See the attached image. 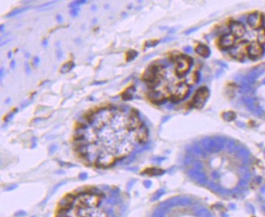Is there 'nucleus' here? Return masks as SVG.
<instances>
[{"mask_svg": "<svg viewBox=\"0 0 265 217\" xmlns=\"http://www.w3.org/2000/svg\"><path fill=\"white\" fill-rule=\"evenodd\" d=\"M196 52L198 53L199 55L204 58H207L210 55V49L209 48L204 44H199L196 47Z\"/></svg>", "mask_w": 265, "mask_h": 217, "instance_id": "obj_11", "label": "nucleus"}, {"mask_svg": "<svg viewBox=\"0 0 265 217\" xmlns=\"http://www.w3.org/2000/svg\"><path fill=\"white\" fill-rule=\"evenodd\" d=\"M17 111H18L17 108H15V109H14V111L11 112V113H9L7 115V117H5V121H7H7H9V120L11 119V117H13V115L15 114V113H16Z\"/></svg>", "mask_w": 265, "mask_h": 217, "instance_id": "obj_21", "label": "nucleus"}, {"mask_svg": "<svg viewBox=\"0 0 265 217\" xmlns=\"http://www.w3.org/2000/svg\"><path fill=\"white\" fill-rule=\"evenodd\" d=\"M190 92V86L187 84V82L180 83L178 84L175 89L171 92V95L169 100L172 102H178L183 100L187 97L188 93Z\"/></svg>", "mask_w": 265, "mask_h": 217, "instance_id": "obj_5", "label": "nucleus"}, {"mask_svg": "<svg viewBox=\"0 0 265 217\" xmlns=\"http://www.w3.org/2000/svg\"><path fill=\"white\" fill-rule=\"evenodd\" d=\"M79 10H80V9L77 8V7H75V8H72L71 10V11H70V14H71V16H73V17H76V16H78Z\"/></svg>", "mask_w": 265, "mask_h": 217, "instance_id": "obj_20", "label": "nucleus"}, {"mask_svg": "<svg viewBox=\"0 0 265 217\" xmlns=\"http://www.w3.org/2000/svg\"><path fill=\"white\" fill-rule=\"evenodd\" d=\"M113 195L106 187L88 186L62 198L55 217H114Z\"/></svg>", "mask_w": 265, "mask_h": 217, "instance_id": "obj_1", "label": "nucleus"}, {"mask_svg": "<svg viewBox=\"0 0 265 217\" xmlns=\"http://www.w3.org/2000/svg\"><path fill=\"white\" fill-rule=\"evenodd\" d=\"M25 71H26L27 74H30V72H31V68L27 62H25Z\"/></svg>", "mask_w": 265, "mask_h": 217, "instance_id": "obj_22", "label": "nucleus"}, {"mask_svg": "<svg viewBox=\"0 0 265 217\" xmlns=\"http://www.w3.org/2000/svg\"><path fill=\"white\" fill-rule=\"evenodd\" d=\"M11 52H9V53H8V57H9V58H11Z\"/></svg>", "mask_w": 265, "mask_h": 217, "instance_id": "obj_30", "label": "nucleus"}, {"mask_svg": "<svg viewBox=\"0 0 265 217\" xmlns=\"http://www.w3.org/2000/svg\"><path fill=\"white\" fill-rule=\"evenodd\" d=\"M3 28H4V25H1V31H3Z\"/></svg>", "mask_w": 265, "mask_h": 217, "instance_id": "obj_29", "label": "nucleus"}, {"mask_svg": "<svg viewBox=\"0 0 265 217\" xmlns=\"http://www.w3.org/2000/svg\"><path fill=\"white\" fill-rule=\"evenodd\" d=\"M171 59L175 65V73L178 77H181L187 74L193 63V59L192 57L183 53H178L171 56Z\"/></svg>", "mask_w": 265, "mask_h": 217, "instance_id": "obj_2", "label": "nucleus"}, {"mask_svg": "<svg viewBox=\"0 0 265 217\" xmlns=\"http://www.w3.org/2000/svg\"><path fill=\"white\" fill-rule=\"evenodd\" d=\"M250 42L247 41H239L235 43L234 46L230 49V54L234 59L242 61L247 56L248 45Z\"/></svg>", "mask_w": 265, "mask_h": 217, "instance_id": "obj_6", "label": "nucleus"}, {"mask_svg": "<svg viewBox=\"0 0 265 217\" xmlns=\"http://www.w3.org/2000/svg\"><path fill=\"white\" fill-rule=\"evenodd\" d=\"M258 42L263 45L265 43V29H261L258 34Z\"/></svg>", "mask_w": 265, "mask_h": 217, "instance_id": "obj_16", "label": "nucleus"}, {"mask_svg": "<svg viewBox=\"0 0 265 217\" xmlns=\"http://www.w3.org/2000/svg\"><path fill=\"white\" fill-rule=\"evenodd\" d=\"M43 45H45V46H46L47 45V41L45 40L44 41H43Z\"/></svg>", "mask_w": 265, "mask_h": 217, "instance_id": "obj_28", "label": "nucleus"}, {"mask_svg": "<svg viewBox=\"0 0 265 217\" xmlns=\"http://www.w3.org/2000/svg\"><path fill=\"white\" fill-rule=\"evenodd\" d=\"M148 173L150 175H160L161 173H163V171L160 169H157V168H150L148 169Z\"/></svg>", "mask_w": 265, "mask_h": 217, "instance_id": "obj_18", "label": "nucleus"}, {"mask_svg": "<svg viewBox=\"0 0 265 217\" xmlns=\"http://www.w3.org/2000/svg\"><path fill=\"white\" fill-rule=\"evenodd\" d=\"M230 29L231 34L235 37H241L246 34V28L243 23L241 22H232L230 25Z\"/></svg>", "mask_w": 265, "mask_h": 217, "instance_id": "obj_10", "label": "nucleus"}, {"mask_svg": "<svg viewBox=\"0 0 265 217\" xmlns=\"http://www.w3.org/2000/svg\"><path fill=\"white\" fill-rule=\"evenodd\" d=\"M247 24L252 29H261L263 25V16L259 12L251 14L247 18Z\"/></svg>", "mask_w": 265, "mask_h": 217, "instance_id": "obj_8", "label": "nucleus"}, {"mask_svg": "<svg viewBox=\"0 0 265 217\" xmlns=\"http://www.w3.org/2000/svg\"><path fill=\"white\" fill-rule=\"evenodd\" d=\"M11 67H12V68H15V67H16V62H15V61H11Z\"/></svg>", "mask_w": 265, "mask_h": 217, "instance_id": "obj_26", "label": "nucleus"}, {"mask_svg": "<svg viewBox=\"0 0 265 217\" xmlns=\"http://www.w3.org/2000/svg\"><path fill=\"white\" fill-rule=\"evenodd\" d=\"M75 66H76V64H75V62L73 61H69V62H66V63L62 65V67L60 68V73H68L69 71H71L75 67Z\"/></svg>", "mask_w": 265, "mask_h": 217, "instance_id": "obj_12", "label": "nucleus"}, {"mask_svg": "<svg viewBox=\"0 0 265 217\" xmlns=\"http://www.w3.org/2000/svg\"><path fill=\"white\" fill-rule=\"evenodd\" d=\"M135 92V89L134 87H130L128 89L124 92V93L122 94V97L124 101H128L131 100L132 98V96H133V93Z\"/></svg>", "mask_w": 265, "mask_h": 217, "instance_id": "obj_14", "label": "nucleus"}, {"mask_svg": "<svg viewBox=\"0 0 265 217\" xmlns=\"http://www.w3.org/2000/svg\"><path fill=\"white\" fill-rule=\"evenodd\" d=\"M199 79H200V75H199L198 71H195L194 72H192L190 75V77L188 78V81L187 82V84L189 85V86H192V85H195L196 83L199 81Z\"/></svg>", "mask_w": 265, "mask_h": 217, "instance_id": "obj_13", "label": "nucleus"}, {"mask_svg": "<svg viewBox=\"0 0 265 217\" xmlns=\"http://www.w3.org/2000/svg\"><path fill=\"white\" fill-rule=\"evenodd\" d=\"M85 2H86V1H76V2H73L72 3H71V4H70V7L75 8V7H76L77 6H79V5L85 4Z\"/></svg>", "mask_w": 265, "mask_h": 217, "instance_id": "obj_19", "label": "nucleus"}, {"mask_svg": "<svg viewBox=\"0 0 265 217\" xmlns=\"http://www.w3.org/2000/svg\"><path fill=\"white\" fill-rule=\"evenodd\" d=\"M263 53V45L258 41H253L249 43L247 49V56L251 60H256L262 57Z\"/></svg>", "mask_w": 265, "mask_h": 217, "instance_id": "obj_7", "label": "nucleus"}, {"mask_svg": "<svg viewBox=\"0 0 265 217\" xmlns=\"http://www.w3.org/2000/svg\"><path fill=\"white\" fill-rule=\"evenodd\" d=\"M28 9H29V7H26V8H21V9H16V10H14V11H12L11 12H10V13L7 15V17H11V16H16V15L21 13V12H23V11H27Z\"/></svg>", "mask_w": 265, "mask_h": 217, "instance_id": "obj_17", "label": "nucleus"}, {"mask_svg": "<svg viewBox=\"0 0 265 217\" xmlns=\"http://www.w3.org/2000/svg\"><path fill=\"white\" fill-rule=\"evenodd\" d=\"M208 97H209V91L206 87L199 88L192 97L191 105L196 108H201L204 105Z\"/></svg>", "mask_w": 265, "mask_h": 217, "instance_id": "obj_4", "label": "nucleus"}, {"mask_svg": "<svg viewBox=\"0 0 265 217\" xmlns=\"http://www.w3.org/2000/svg\"><path fill=\"white\" fill-rule=\"evenodd\" d=\"M3 71H4L3 68H1V78H2V76H3Z\"/></svg>", "mask_w": 265, "mask_h": 217, "instance_id": "obj_27", "label": "nucleus"}, {"mask_svg": "<svg viewBox=\"0 0 265 217\" xmlns=\"http://www.w3.org/2000/svg\"><path fill=\"white\" fill-rule=\"evenodd\" d=\"M39 61H40V59H39V58H38V57H35V58H34V67H37V66L39 64Z\"/></svg>", "mask_w": 265, "mask_h": 217, "instance_id": "obj_23", "label": "nucleus"}, {"mask_svg": "<svg viewBox=\"0 0 265 217\" xmlns=\"http://www.w3.org/2000/svg\"><path fill=\"white\" fill-rule=\"evenodd\" d=\"M56 19H57V20H58V23H62V17L60 16V15H58V16H56Z\"/></svg>", "mask_w": 265, "mask_h": 217, "instance_id": "obj_25", "label": "nucleus"}, {"mask_svg": "<svg viewBox=\"0 0 265 217\" xmlns=\"http://www.w3.org/2000/svg\"><path fill=\"white\" fill-rule=\"evenodd\" d=\"M57 54H58V58L60 59V58L62 57V51L60 49H58V52H57Z\"/></svg>", "mask_w": 265, "mask_h": 217, "instance_id": "obj_24", "label": "nucleus"}, {"mask_svg": "<svg viewBox=\"0 0 265 217\" xmlns=\"http://www.w3.org/2000/svg\"><path fill=\"white\" fill-rule=\"evenodd\" d=\"M236 42V37L233 34H225L218 41L219 47L222 49H232Z\"/></svg>", "mask_w": 265, "mask_h": 217, "instance_id": "obj_9", "label": "nucleus"}, {"mask_svg": "<svg viewBox=\"0 0 265 217\" xmlns=\"http://www.w3.org/2000/svg\"><path fill=\"white\" fill-rule=\"evenodd\" d=\"M163 217H199L194 211L186 206L173 207Z\"/></svg>", "mask_w": 265, "mask_h": 217, "instance_id": "obj_3", "label": "nucleus"}, {"mask_svg": "<svg viewBox=\"0 0 265 217\" xmlns=\"http://www.w3.org/2000/svg\"><path fill=\"white\" fill-rule=\"evenodd\" d=\"M137 54H138L137 51L134 50V49H131V50H129L127 53L126 59H127V61H128V62H130V61H132V60H133L134 58H136V56H137Z\"/></svg>", "mask_w": 265, "mask_h": 217, "instance_id": "obj_15", "label": "nucleus"}, {"mask_svg": "<svg viewBox=\"0 0 265 217\" xmlns=\"http://www.w3.org/2000/svg\"><path fill=\"white\" fill-rule=\"evenodd\" d=\"M252 217H255V216H252Z\"/></svg>", "mask_w": 265, "mask_h": 217, "instance_id": "obj_31", "label": "nucleus"}]
</instances>
